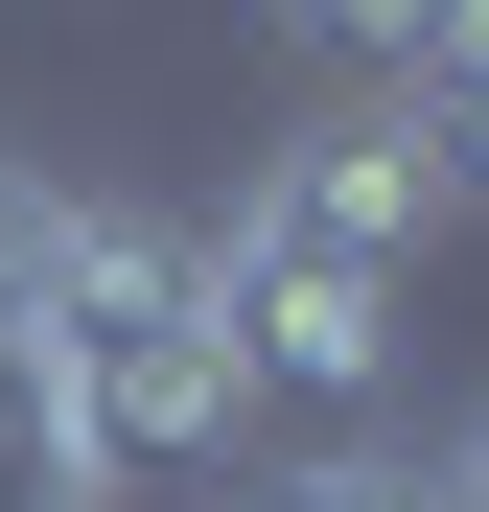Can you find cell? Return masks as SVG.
Listing matches in <instances>:
<instances>
[{"instance_id":"6da1fadb","label":"cell","mask_w":489,"mask_h":512,"mask_svg":"<svg viewBox=\"0 0 489 512\" xmlns=\"http://www.w3.org/2000/svg\"><path fill=\"white\" fill-rule=\"evenodd\" d=\"M443 233H466V187H443L420 140H396L373 94H303V140H280L187 256H210V303H233V373L350 419V396L396 373V326H420V256H443Z\"/></svg>"},{"instance_id":"7a4b0ae2","label":"cell","mask_w":489,"mask_h":512,"mask_svg":"<svg viewBox=\"0 0 489 512\" xmlns=\"http://www.w3.org/2000/svg\"><path fill=\"white\" fill-rule=\"evenodd\" d=\"M24 350H47L70 466H94V489H187V466H233V419H257L233 303H210V256L163 233V210H94V233H70V280H47Z\"/></svg>"},{"instance_id":"3957f363","label":"cell","mask_w":489,"mask_h":512,"mask_svg":"<svg viewBox=\"0 0 489 512\" xmlns=\"http://www.w3.org/2000/svg\"><path fill=\"white\" fill-rule=\"evenodd\" d=\"M70 233H94V187H47V163L0 140V350L47 326V280H70Z\"/></svg>"},{"instance_id":"277c9868","label":"cell","mask_w":489,"mask_h":512,"mask_svg":"<svg viewBox=\"0 0 489 512\" xmlns=\"http://www.w3.org/2000/svg\"><path fill=\"white\" fill-rule=\"evenodd\" d=\"M0 512H94V466H70V396H47V350H0Z\"/></svg>"},{"instance_id":"5b68a950","label":"cell","mask_w":489,"mask_h":512,"mask_svg":"<svg viewBox=\"0 0 489 512\" xmlns=\"http://www.w3.org/2000/svg\"><path fill=\"white\" fill-rule=\"evenodd\" d=\"M233 512H443V466H396V443H303V466H257Z\"/></svg>"},{"instance_id":"8992f818","label":"cell","mask_w":489,"mask_h":512,"mask_svg":"<svg viewBox=\"0 0 489 512\" xmlns=\"http://www.w3.org/2000/svg\"><path fill=\"white\" fill-rule=\"evenodd\" d=\"M280 47H303V94H373L396 70V0H280Z\"/></svg>"},{"instance_id":"52a82bcc","label":"cell","mask_w":489,"mask_h":512,"mask_svg":"<svg viewBox=\"0 0 489 512\" xmlns=\"http://www.w3.org/2000/svg\"><path fill=\"white\" fill-rule=\"evenodd\" d=\"M443 512H489V419H466V443H443Z\"/></svg>"}]
</instances>
